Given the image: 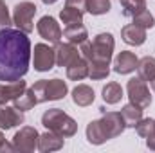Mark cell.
I'll return each mask as SVG.
<instances>
[{"label":"cell","instance_id":"18","mask_svg":"<svg viewBox=\"0 0 155 153\" xmlns=\"http://www.w3.org/2000/svg\"><path fill=\"white\" fill-rule=\"evenodd\" d=\"M94 90L88 85H78L76 88L72 90V101L76 103L78 106H88L94 103Z\"/></svg>","mask_w":155,"mask_h":153},{"label":"cell","instance_id":"16","mask_svg":"<svg viewBox=\"0 0 155 153\" xmlns=\"http://www.w3.org/2000/svg\"><path fill=\"white\" fill-rule=\"evenodd\" d=\"M63 148V137L54 133V132H45L41 133L38 139V150L43 153H49V151H58Z\"/></svg>","mask_w":155,"mask_h":153},{"label":"cell","instance_id":"32","mask_svg":"<svg viewBox=\"0 0 155 153\" xmlns=\"http://www.w3.org/2000/svg\"><path fill=\"white\" fill-rule=\"evenodd\" d=\"M65 5H71V7H76L79 11H87V0H65Z\"/></svg>","mask_w":155,"mask_h":153},{"label":"cell","instance_id":"30","mask_svg":"<svg viewBox=\"0 0 155 153\" xmlns=\"http://www.w3.org/2000/svg\"><path fill=\"white\" fill-rule=\"evenodd\" d=\"M135 130H137V133L141 135V137H150L152 133H155V119H150V117H146V119H141L137 124H135Z\"/></svg>","mask_w":155,"mask_h":153},{"label":"cell","instance_id":"23","mask_svg":"<svg viewBox=\"0 0 155 153\" xmlns=\"http://www.w3.org/2000/svg\"><path fill=\"white\" fill-rule=\"evenodd\" d=\"M63 38L67 40L69 43H74V45H81L85 40L88 38V31L81 25H69L65 31H63Z\"/></svg>","mask_w":155,"mask_h":153},{"label":"cell","instance_id":"1","mask_svg":"<svg viewBox=\"0 0 155 153\" xmlns=\"http://www.w3.org/2000/svg\"><path fill=\"white\" fill-rule=\"evenodd\" d=\"M31 40L20 29H0V81L13 83L27 74L31 63Z\"/></svg>","mask_w":155,"mask_h":153},{"label":"cell","instance_id":"12","mask_svg":"<svg viewBox=\"0 0 155 153\" xmlns=\"http://www.w3.org/2000/svg\"><path fill=\"white\" fill-rule=\"evenodd\" d=\"M54 52H56V65L58 67H69L71 63H74L79 58L78 47L74 43H69V41H65V43L58 41Z\"/></svg>","mask_w":155,"mask_h":153},{"label":"cell","instance_id":"34","mask_svg":"<svg viewBox=\"0 0 155 153\" xmlns=\"http://www.w3.org/2000/svg\"><path fill=\"white\" fill-rule=\"evenodd\" d=\"M146 146H148L150 150H153V151H155V133H152L150 137H146Z\"/></svg>","mask_w":155,"mask_h":153},{"label":"cell","instance_id":"14","mask_svg":"<svg viewBox=\"0 0 155 153\" xmlns=\"http://www.w3.org/2000/svg\"><path fill=\"white\" fill-rule=\"evenodd\" d=\"M25 88H27V83L22 79L13 83H0V105H5L7 101H15Z\"/></svg>","mask_w":155,"mask_h":153},{"label":"cell","instance_id":"6","mask_svg":"<svg viewBox=\"0 0 155 153\" xmlns=\"http://www.w3.org/2000/svg\"><path fill=\"white\" fill-rule=\"evenodd\" d=\"M126 92H128V99H130V103H134V105H137L139 108H148L150 105H152V94H150V88H148V85H146V81L144 79H141V77H132L130 81H128V85H126Z\"/></svg>","mask_w":155,"mask_h":153},{"label":"cell","instance_id":"8","mask_svg":"<svg viewBox=\"0 0 155 153\" xmlns=\"http://www.w3.org/2000/svg\"><path fill=\"white\" fill-rule=\"evenodd\" d=\"M99 112H101V115H103L99 121H101V124H103V128H105V133H107L108 141L119 137V135L124 132V128H126L121 112H107L105 106H101Z\"/></svg>","mask_w":155,"mask_h":153},{"label":"cell","instance_id":"13","mask_svg":"<svg viewBox=\"0 0 155 153\" xmlns=\"http://www.w3.org/2000/svg\"><path fill=\"white\" fill-rule=\"evenodd\" d=\"M137 56L130 50H121L114 61V70L117 74H130L137 69Z\"/></svg>","mask_w":155,"mask_h":153},{"label":"cell","instance_id":"20","mask_svg":"<svg viewBox=\"0 0 155 153\" xmlns=\"http://www.w3.org/2000/svg\"><path fill=\"white\" fill-rule=\"evenodd\" d=\"M121 115H123V119H124L126 128H135V124L143 119V108H139V106L134 105V103H128V105L123 106Z\"/></svg>","mask_w":155,"mask_h":153},{"label":"cell","instance_id":"21","mask_svg":"<svg viewBox=\"0 0 155 153\" xmlns=\"http://www.w3.org/2000/svg\"><path fill=\"white\" fill-rule=\"evenodd\" d=\"M36 105H38V99H36L33 88H25V90L13 101V106H16V108L22 110V112H27V110L35 108Z\"/></svg>","mask_w":155,"mask_h":153},{"label":"cell","instance_id":"22","mask_svg":"<svg viewBox=\"0 0 155 153\" xmlns=\"http://www.w3.org/2000/svg\"><path fill=\"white\" fill-rule=\"evenodd\" d=\"M137 74L141 79H144L146 83L148 81H152L155 77V58L152 56H144V58H141L139 61H137Z\"/></svg>","mask_w":155,"mask_h":153},{"label":"cell","instance_id":"9","mask_svg":"<svg viewBox=\"0 0 155 153\" xmlns=\"http://www.w3.org/2000/svg\"><path fill=\"white\" fill-rule=\"evenodd\" d=\"M54 63H56V52H54V49H51L45 43H36L35 45V50H33V65H35V70L47 72V70H51L54 67Z\"/></svg>","mask_w":155,"mask_h":153},{"label":"cell","instance_id":"36","mask_svg":"<svg viewBox=\"0 0 155 153\" xmlns=\"http://www.w3.org/2000/svg\"><path fill=\"white\" fill-rule=\"evenodd\" d=\"M150 83H152V88H153V92H155V77L152 79V81H150Z\"/></svg>","mask_w":155,"mask_h":153},{"label":"cell","instance_id":"3","mask_svg":"<svg viewBox=\"0 0 155 153\" xmlns=\"http://www.w3.org/2000/svg\"><path fill=\"white\" fill-rule=\"evenodd\" d=\"M41 124L61 137H72L78 132V122L60 108H51L41 115Z\"/></svg>","mask_w":155,"mask_h":153},{"label":"cell","instance_id":"27","mask_svg":"<svg viewBox=\"0 0 155 153\" xmlns=\"http://www.w3.org/2000/svg\"><path fill=\"white\" fill-rule=\"evenodd\" d=\"M121 7H123V15L124 16L134 18L137 13L146 9V0H121Z\"/></svg>","mask_w":155,"mask_h":153},{"label":"cell","instance_id":"26","mask_svg":"<svg viewBox=\"0 0 155 153\" xmlns=\"http://www.w3.org/2000/svg\"><path fill=\"white\" fill-rule=\"evenodd\" d=\"M87 63H88L90 79H105L110 74V63H103V61H87Z\"/></svg>","mask_w":155,"mask_h":153},{"label":"cell","instance_id":"2","mask_svg":"<svg viewBox=\"0 0 155 153\" xmlns=\"http://www.w3.org/2000/svg\"><path fill=\"white\" fill-rule=\"evenodd\" d=\"M116 41L110 33H99L92 41L85 40L79 45V52L87 61H103L110 63L112 61V52H114Z\"/></svg>","mask_w":155,"mask_h":153},{"label":"cell","instance_id":"35","mask_svg":"<svg viewBox=\"0 0 155 153\" xmlns=\"http://www.w3.org/2000/svg\"><path fill=\"white\" fill-rule=\"evenodd\" d=\"M41 2H43V4H47V5H51V4H56L58 0H41Z\"/></svg>","mask_w":155,"mask_h":153},{"label":"cell","instance_id":"7","mask_svg":"<svg viewBox=\"0 0 155 153\" xmlns=\"http://www.w3.org/2000/svg\"><path fill=\"white\" fill-rule=\"evenodd\" d=\"M38 139H40V133L36 132V128L24 126L13 137V150L20 153L35 151V150H38Z\"/></svg>","mask_w":155,"mask_h":153},{"label":"cell","instance_id":"19","mask_svg":"<svg viewBox=\"0 0 155 153\" xmlns=\"http://www.w3.org/2000/svg\"><path fill=\"white\" fill-rule=\"evenodd\" d=\"M88 76V63L83 56H79L74 63H71L67 67V77L72 81H81Z\"/></svg>","mask_w":155,"mask_h":153},{"label":"cell","instance_id":"11","mask_svg":"<svg viewBox=\"0 0 155 153\" xmlns=\"http://www.w3.org/2000/svg\"><path fill=\"white\" fill-rule=\"evenodd\" d=\"M25 115L22 110H18L16 106H5L0 105V128L2 130H11L15 126L24 124Z\"/></svg>","mask_w":155,"mask_h":153},{"label":"cell","instance_id":"25","mask_svg":"<svg viewBox=\"0 0 155 153\" xmlns=\"http://www.w3.org/2000/svg\"><path fill=\"white\" fill-rule=\"evenodd\" d=\"M123 97V88L121 85L116 83V81H110L107 83V86L103 88V101L107 105H117Z\"/></svg>","mask_w":155,"mask_h":153},{"label":"cell","instance_id":"15","mask_svg":"<svg viewBox=\"0 0 155 153\" xmlns=\"http://www.w3.org/2000/svg\"><path fill=\"white\" fill-rule=\"evenodd\" d=\"M121 38H123L124 43H128V45L139 47V45H143L146 41V29H143V27H139L135 24L124 25L121 29Z\"/></svg>","mask_w":155,"mask_h":153},{"label":"cell","instance_id":"28","mask_svg":"<svg viewBox=\"0 0 155 153\" xmlns=\"http://www.w3.org/2000/svg\"><path fill=\"white\" fill-rule=\"evenodd\" d=\"M110 0H87V13L99 16V15H107L110 11Z\"/></svg>","mask_w":155,"mask_h":153},{"label":"cell","instance_id":"17","mask_svg":"<svg viewBox=\"0 0 155 153\" xmlns=\"http://www.w3.org/2000/svg\"><path fill=\"white\" fill-rule=\"evenodd\" d=\"M87 141L90 144H94V146H99V144H103V142L108 141L101 121H90L87 124Z\"/></svg>","mask_w":155,"mask_h":153},{"label":"cell","instance_id":"33","mask_svg":"<svg viewBox=\"0 0 155 153\" xmlns=\"http://www.w3.org/2000/svg\"><path fill=\"white\" fill-rule=\"evenodd\" d=\"M0 151H15L13 150V144H7L5 142V137H4L2 132H0Z\"/></svg>","mask_w":155,"mask_h":153},{"label":"cell","instance_id":"31","mask_svg":"<svg viewBox=\"0 0 155 153\" xmlns=\"http://www.w3.org/2000/svg\"><path fill=\"white\" fill-rule=\"evenodd\" d=\"M11 24H13V18H11V15H9V9H7L5 2L0 0V29H5V27H9Z\"/></svg>","mask_w":155,"mask_h":153},{"label":"cell","instance_id":"29","mask_svg":"<svg viewBox=\"0 0 155 153\" xmlns=\"http://www.w3.org/2000/svg\"><path fill=\"white\" fill-rule=\"evenodd\" d=\"M132 24H135V25H139V27H143V29H152L155 25V18L150 11L143 9L141 13H137V15L134 16V22H132Z\"/></svg>","mask_w":155,"mask_h":153},{"label":"cell","instance_id":"5","mask_svg":"<svg viewBox=\"0 0 155 153\" xmlns=\"http://www.w3.org/2000/svg\"><path fill=\"white\" fill-rule=\"evenodd\" d=\"M36 9H38V7H36L33 2H27V0L16 4L15 9H13V24L16 25V29L24 31L25 34L33 33V29H35V15H36Z\"/></svg>","mask_w":155,"mask_h":153},{"label":"cell","instance_id":"4","mask_svg":"<svg viewBox=\"0 0 155 153\" xmlns=\"http://www.w3.org/2000/svg\"><path fill=\"white\" fill-rule=\"evenodd\" d=\"M33 92L38 99V103H47V101H58L63 99L69 92L67 83L54 77V79H40L33 86Z\"/></svg>","mask_w":155,"mask_h":153},{"label":"cell","instance_id":"24","mask_svg":"<svg viewBox=\"0 0 155 153\" xmlns=\"http://www.w3.org/2000/svg\"><path fill=\"white\" fill-rule=\"evenodd\" d=\"M83 11H79L76 7H71V5H65L60 13V18L61 22L69 27V25H81L83 24Z\"/></svg>","mask_w":155,"mask_h":153},{"label":"cell","instance_id":"10","mask_svg":"<svg viewBox=\"0 0 155 153\" xmlns=\"http://www.w3.org/2000/svg\"><path fill=\"white\" fill-rule=\"evenodd\" d=\"M38 34L43 40H47L49 43H58L60 40L63 38V31L60 29L58 22L52 18V16H41L38 20Z\"/></svg>","mask_w":155,"mask_h":153}]
</instances>
